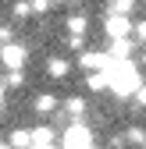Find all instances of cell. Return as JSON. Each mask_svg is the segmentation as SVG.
I'll list each match as a JSON object with an SVG mask.
<instances>
[{
  "mask_svg": "<svg viewBox=\"0 0 146 149\" xmlns=\"http://www.w3.org/2000/svg\"><path fill=\"white\" fill-rule=\"evenodd\" d=\"M142 89V71L135 61H111L107 68V92H114L118 100H128Z\"/></svg>",
  "mask_w": 146,
  "mask_h": 149,
  "instance_id": "6da1fadb",
  "label": "cell"
},
{
  "mask_svg": "<svg viewBox=\"0 0 146 149\" xmlns=\"http://www.w3.org/2000/svg\"><path fill=\"white\" fill-rule=\"evenodd\" d=\"M61 149H96V146H93V132H89V124L71 121L64 132H61Z\"/></svg>",
  "mask_w": 146,
  "mask_h": 149,
  "instance_id": "7a4b0ae2",
  "label": "cell"
},
{
  "mask_svg": "<svg viewBox=\"0 0 146 149\" xmlns=\"http://www.w3.org/2000/svg\"><path fill=\"white\" fill-rule=\"evenodd\" d=\"M103 32H107V39H128L135 32V22H128V14H107Z\"/></svg>",
  "mask_w": 146,
  "mask_h": 149,
  "instance_id": "3957f363",
  "label": "cell"
},
{
  "mask_svg": "<svg viewBox=\"0 0 146 149\" xmlns=\"http://www.w3.org/2000/svg\"><path fill=\"white\" fill-rule=\"evenodd\" d=\"M29 61V50L22 43H4V50H0V64H4L7 71H22Z\"/></svg>",
  "mask_w": 146,
  "mask_h": 149,
  "instance_id": "277c9868",
  "label": "cell"
},
{
  "mask_svg": "<svg viewBox=\"0 0 146 149\" xmlns=\"http://www.w3.org/2000/svg\"><path fill=\"white\" fill-rule=\"evenodd\" d=\"M79 68H86V71H107L111 68V53H100V50H82V57H79Z\"/></svg>",
  "mask_w": 146,
  "mask_h": 149,
  "instance_id": "5b68a950",
  "label": "cell"
},
{
  "mask_svg": "<svg viewBox=\"0 0 146 149\" xmlns=\"http://www.w3.org/2000/svg\"><path fill=\"white\" fill-rule=\"evenodd\" d=\"M107 53H111V61H132L135 43L132 39H111V43H107Z\"/></svg>",
  "mask_w": 146,
  "mask_h": 149,
  "instance_id": "8992f818",
  "label": "cell"
},
{
  "mask_svg": "<svg viewBox=\"0 0 146 149\" xmlns=\"http://www.w3.org/2000/svg\"><path fill=\"white\" fill-rule=\"evenodd\" d=\"M7 146H11V149H32V146H36L32 128H14V132H7Z\"/></svg>",
  "mask_w": 146,
  "mask_h": 149,
  "instance_id": "52a82bcc",
  "label": "cell"
},
{
  "mask_svg": "<svg viewBox=\"0 0 146 149\" xmlns=\"http://www.w3.org/2000/svg\"><path fill=\"white\" fill-rule=\"evenodd\" d=\"M61 107H64V114H68L71 121H82V117H86V100H82V96H68Z\"/></svg>",
  "mask_w": 146,
  "mask_h": 149,
  "instance_id": "ba28073f",
  "label": "cell"
},
{
  "mask_svg": "<svg viewBox=\"0 0 146 149\" xmlns=\"http://www.w3.org/2000/svg\"><path fill=\"white\" fill-rule=\"evenodd\" d=\"M32 107H36V114H39V117H50V114H53V110H57L61 103H57V96L43 92V96H36V103H32Z\"/></svg>",
  "mask_w": 146,
  "mask_h": 149,
  "instance_id": "9c48e42d",
  "label": "cell"
},
{
  "mask_svg": "<svg viewBox=\"0 0 146 149\" xmlns=\"http://www.w3.org/2000/svg\"><path fill=\"white\" fill-rule=\"evenodd\" d=\"M68 71H71V61H64V57H50L46 61V74L50 78H64Z\"/></svg>",
  "mask_w": 146,
  "mask_h": 149,
  "instance_id": "30bf717a",
  "label": "cell"
},
{
  "mask_svg": "<svg viewBox=\"0 0 146 149\" xmlns=\"http://www.w3.org/2000/svg\"><path fill=\"white\" fill-rule=\"evenodd\" d=\"M64 25H68V36H86V29H89V18H86V14H71Z\"/></svg>",
  "mask_w": 146,
  "mask_h": 149,
  "instance_id": "8fae6325",
  "label": "cell"
},
{
  "mask_svg": "<svg viewBox=\"0 0 146 149\" xmlns=\"http://www.w3.org/2000/svg\"><path fill=\"white\" fill-rule=\"evenodd\" d=\"M86 89L89 92H103L107 89V71H89L86 74Z\"/></svg>",
  "mask_w": 146,
  "mask_h": 149,
  "instance_id": "7c38bea8",
  "label": "cell"
},
{
  "mask_svg": "<svg viewBox=\"0 0 146 149\" xmlns=\"http://www.w3.org/2000/svg\"><path fill=\"white\" fill-rule=\"evenodd\" d=\"M11 14L18 18V22H25V18L32 14V0H14V7H11Z\"/></svg>",
  "mask_w": 146,
  "mask_h": 149,
  "instance_id": "4fadbf2b",
  "label": "cell"
},
{
  "mask_svg": "<svg viewBox=\"0 0 146 149\" xmlns=\"http://www.w3.org/2000/svg\"><path fill=\"white\" fill-rule=\"evenodd\" d=\"M135 0H111V7H107V14H132Z\"/></svg>",
  "mask_w": 146,
  "mask_h": 149,
  "instance_id": "5bb4252c",
  "label": "cell"
},
{
  "mask_svg": "<svg viewBox=\"0 0 146 149\" xmlns=\"http://www.w3.org/2000/svg\"><path fill=\"white\" fill-rule=\"evenodd\" d=\"M32 139H36V142H53L57 132H53L50 124H39V128H32Z\"/></svg>",
  "mask_w": 146,
  "mask_h": 149,
  "instance_id": "9a60e30c",
  "label": "cell"
},
{
  "mask_svg": "<svg viewBox=\"0 0 146 149\" xmlns=\"http://www.w3.org/2000/svg\"><path fill=\"white\" fill-rule=\"evenodd\" d=\"M125 139H128L132 146H142V149H146V132H142V128H128V132H125Z\"/></svg>",
  "mask_w": 146,
  "mask_h": 149,
  "instance_id": "2e32d148",
  "label": "cell"
},
{
  "mask_svg": "<svg viewBox=\"0 0 146 149\" xmlns=\"http://www.w3.org/2000/svg\"><path fill=\"white\" fill-rule=\"evenodd\" d=\"M25 85V71H7V89H22Z\"/></svg>",
  "mask_w": 146,
  "mask_h": 149,
  "instance_id": "e0dca14e",
  "label": "cell"
},
{
  "mask_svg": "<svg viewBox=\"0 0 146 149\" xmlns=\"http://www.w3.org/2000/svg\"><path fill=\"white\" fill-rule=\"evenodd\" d=\"M53 0H32V14H46Z\"/></svg>",
  "mask_w": 146,
  "mask_h": 149,
  "instance_id": "ac0fdd59",
  "label": "cell"
},
{
  "mask_svg": "<svg viewBox=\"0 0 146 149\" xmlns=\"http://www.w3.org/2000/svg\"><path fill=\"white\" fill-rule=\"evenodd\" d=\"M135 39L146 43V18H142V22H135Z\"/></svg>",
  "mask_w": 146,
  "mask_h": 149,
  "instance_id": "d6986e66",
  "label": "cell"
},
{
  "mask_svg": "<svg viewBox=\"0 0 146 149\" xmlns=\"http://www.w3.org/2000/svg\"><path fill=\"white\" fill-rule=\"evenodd\" d=\"M132 100H135V107H142V110H146V82H142V89L135 92V96H132Z\"/></svg>",
  "mask_w": 146,
  "mask_h": 149,
  "instance_id": "ffe728a7",
  "label": "cell"
},
{
  "mask_svg": "<svg viewBox=\"0 0 146 149\" xmlns=\"http://www.w3.org/2000/svg\"><path fill=\"white\" fill-rule=\"evenodd\" d=\"M32 149H61V146H57V142H36Z\"/></svg>",
  "mask_w": 146,
  "mask_h": 149,
  "instance_id": "44dd1931",
  "label": "cell"
},
{
  "mask_svg": "<svg viewBox=\"0 0 146 149\" xmlns=\"http://www.w3.org/2000/svg\"><path fill=\"white\" fill-rule=\"evenodd\" d=\"M142 68H146V53H142Z\"/></svg>",
  "mask_w": 146,
  "mask_h": 149,
  "instance_id": "7402d4cb",
  "label": "cell"
},
{
  "mask_svg": "<svg viewBox=\"0 0 146 149\" xmlns=\"http://www.w3.org/2000/svg\"><path fill=\"white\" fill-rule=\"evenodd\" d=\"M0 149H11V146H0Z\"/></svg>",
  "mask_w": 146,
  "mask_h": 149,
  "instance_id": "603a6c76",
  "label": "cell"
}]
</instances>
